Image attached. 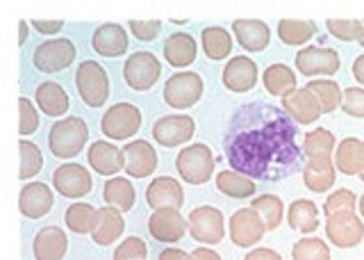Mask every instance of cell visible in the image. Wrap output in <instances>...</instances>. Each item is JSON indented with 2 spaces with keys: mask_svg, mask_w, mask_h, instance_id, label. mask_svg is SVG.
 Here are the masks:
<instances>
[{
  "mask_svg": "<svg viewBox=\"0 0 364 260\" xmlns=\"http://www.w3.org/2000/svg\"><path fill=\"white\" fill-rule=\"evenodd\" d=\"M337 180V167L333 157H312L307 160L303 169V183L307 189L316 192V194H323L330 187L335 185Z\"/></svg>",
  "mask_w": 364,
  "mask_h": 260,
  "instance_id": "obj_26",
  "label": "cell"
},
{
  "mask_svg": "<svg viewBox=\"0 0 364 260\" xmlns=\"http://www.w3.org/2000/svg\"><path fill=\"white\" fill-rule=\"evenodd\" d=\"M18 153H21V172L18 178L21 180H28L32 176H37L43 167V155L39 151V146L30 142V140H21L18 144Z\"/></svg>",
  "mask_w": 364,
  "mask_h": 260,
  "instance_id": "obj_40",
  "label": "cell"
},
{
  "mask_svg": "<svg viewBox=\"0 0 364 260\" xmlns=\"http://www.w3.org/2000/svg\"><path fill=\"white\" fill-rule=\"evenodd\" d=\"M228 233H230L232 244L242 246V249H250V246L259 244V240L264 237L267 224L253 206H248V208H242L232 214L230 224H228Z\"/></svg>",
  "mask_w": 364,
  "mask_h": 260,
  "instance_id": "obj_11",
  "label": "cell"
},
{
  "mask_svg": "<svg viewBox=\"0 0 364 260\" xmlns=\"http://www.w3.org/2000/svg\"><path fill=\"white\" fill-rule=\"evenodd\" d=\"M159 76H162V62L148 51L132 53L123 64V80L134 92H146L155 87Z\"/></svg>",
  "mask_w": 364,
  "mask_h": 260,
  "instance_id": "obj_8",
  "label": "cell"
},
{
  "mask_svg": "<svg viewBox=\"0 0 364 260\" xmlns=\"http://www.w3.org/2000/svg\"><path fill=\"white\" fill-rule=\"evenodd\" d=\"M146 203L153 210H164V208L180 210L182 203H185V189H182L178 178L159 176L146 187Z\"/></svg>",
  "mask_w": 364,
  "mask_h": 260,
  "instance_id": "obj_18",
  "label": "cell"
},
{
  "mask_svg": "<svg viewBox=\"0 0 364 260\" xmlns=\"http://www.w3.org/2000/svg\"><path fill=\"white\" fill-rule=\"evenodd\" d=\"M162 21H130L128 30L132 32V37H136L139 41H153L159 37L162 32Z\"/></svg>",
  "mask_w": 364,
  "mask_h": 260,
  "instance_id": "obj_47",
  "label": "cell"
},
{
  "mask_svg": "<svg viewBox=\"0 0 364 260\" xmlns=\"http://www.w3.org/2000/svg\"><path fill=\"white\" fill-rule=\"evenodd\" d=\"M66 251H68V235L60 226H43L34 235L32 254L37 260H64Z\"/></svg>",
  "mask_w": 364,
  "mask_h": 260,
  "instance_id": "obj_24",
  "label": "cell"
},
{
  "mask_svg": "<svg viewBox=\"0 0 364 260\" xmlns=\"http://www.w3.org/2000/svg\"><path fill=\"white\" fill-rule=\"evenodd\" d=\"M344 115L353 119H364V89L362 87H346L344 100H341Z\"/></svg>",
  "mask_w": 364,
  "mask_h": 260,
  "instance_id": "obj_46",
  "label": "cell"
},
{
  "mask_svg": "<svg viewBox=\"0 0 364 260\" xmlns=\"http://www.w3.org/2000/svg\"><path fill=\"white\" fill-rule=\"evenodd\" d=\"M157 260H193V256L187 254V251H182V249L168 246V249H164V251L157 256Z\"/></svg>",
  "mask_w": 364,
  "mask_h": 260,
  "instance_id": "obj_50",
  "label": "cell"
},
{
  "mask_svg": "<svg viewBox=\"0 0 364 260\" xmlns=\"http://www.w3.org/2000/svg\"><path fill=\"white\" fill-rule=\"evenodd\" d=\"M191 256H193V260H221V256L216 254L212 246H196L191 251Z\"/></svg>",
  "mask_w": 364,
  "mask_h": 260,
  "instance_id": "obj_51",
  "label": "cell"
},
{
  "mask_svg": "<svg viewBox=\"0 0 364 260\" xmlns=\"http://www.w3.org/2000/svg\"><path fill=\"white\" fill-rule=\"evenodd\" d=\"M335 167L344 176H362L364 172V142L358 137H346L337 144Z\"/></svg>",
  "mask_w": 364,
  "mask_h": 260,
  "instance_id": "obj_27",
  "label": "cell"
},
{
  "mask_svg": "<svg viewBox=\"0 0 364 260\" xmlns=\"http://www.w3.org/2000/svg\"><path fill=\"white\" fill-rule=\"evenodd\" d=\"M39 112L32 105L30 98H18V132L21 135H32L39 128Z\"/></svg>",
  "mask_w": 364,
  "mask_h": 260,
  "instance_id": "obj_45",
  "label": "cell"
},
{
  "mask_svg": "<svg viewBox=\"0 0 364 260\" xmlns=\"http://www.w3.org/2000/svg\"><path fill=\"white\" fill-rule=\"evenodd\" d=\"M87 160L91 172H96L100 176H117L119 172H125V153L119 146L109 144L107 140H98L89 146Z\"/></svg>",
  "mask_w": 364,
  "mask_h": 260,
  "instance_id": "obj_17",
  "label": "cell"
},
{
  "mask_svg": "<svg viewBox=\"0 0 364 260\" xmlns=\"http://www.w3.org/2000/svg\"><path fill=\"white\" fill-rule=\"evenodd\" d=\"M316 24L314 21H291V19H282L278 21V39L284 46H303V43L310 41L316 35Z\"/></svg>",
  "mask_w": 364,
  "mask_h": 260,
  "instance_id": "obj_36",
  "label": "cell"
},
{
  "mask_svg": "<svg viewBox=\"0 0 364 260\" xmlns=\"http://www.w3.org/2000/svg\"><path fill=\"white\" fill-rule=\"evenodd\" d=\"M77 48L71 39L60 37V39H46L39 43L32 53V64L34 69L41 73H60L68 69L75 62Z\"/></svg>",
  "mask_w": 364,
  "mask_h": 260,
  "instance_id": "obj_7",
  "label": "cell"
},
{
  "mask_svg": "<svg viewBox=\"0 0 364 260\" xmlns=\"http://www.w3.org/2000/svg\"><path fill=\"white\" fill-rule=\"evenodd\" d=\"M216 157L208 144H189L176 155V172L189 185H203L214 176Z\"/></svg>",
  "mask_w": 364,
  "mask_h": 260,
  "instance_id": "obj_3",
  "label": "cell"
},
{
  "mask_svg": "<svg viewBox=\"0 0 364 260\" xmlns=\"http://www.w3.org/2000/svg\"><path fill=\"white\" fill-rule=\"evenodd\" d=\"M232 35L244 51L262 53L271 41V28L259 19H237L232 21Z\"/></svg>",
  "mask_w": 364,
  "mask_h": 260,
  "instance_id": "obj_22",
  "label": "cell"
},
{
  "mask_svg": "<svg viewBox=\"0 0 364 260\" xmlns=\"http://www.w3.org/2000/svg\"><path fill=\"white\" fill-rule=\"evenodd\" d=\"M358 210H360V217L364 219V194H362L360 201H358Z\"/></svg>",
  "mask_w": 364,
  "mask_h": 260,
  "instance_id": "obj_54",
  "label": "cell"
},
{
  "mask_svg": "<svg viewBox=\"0 0 364 260\" xmlns=\"http://www.w3.org/2000/svg\"><path fill=\"white\" fill-rule=\"evenodd\" d=\"M259 80V71L257 64L246 58V55H237L230 62H225L223 73H221V83L225 89H230L235 94H246L250 89H255Z\"/></svg>",
  "mask_w": 364,
  "mask_h": 260,
  "instance_id": "obj_16",
  "label": "cell"
},
{
  "mask_svg": "<svg viewBox=\"0 0 364 260\" xmlns=\"http://www.w3.org/2000/svg\"><path fill=\"white\" fill-rule=\"evenodd\" d=\"M326 235L328 242L339 249H353L364 240V219L355 210L335 212L326 217Z\"/></svg>",
  "mask_w": 364,
  "mask_h": 260,
  "instance_id": "obj_9",
  "label": "cell"
},
{
  "mask_svg": "<svg viewBox=\"0 0 364 260\" xmlns=\"http://www.w3.org/2000/svg\"><path fill=\"white\" fill-rule=\"evenodd\" d=\"M189 235L200 244H221L225 237L223 212L214 206H198L189 212Z\"/></svg>",
  "mask_w": 364,
  "mask_h": 260,
  "instance_id": "obj_10",
  "label": "cell"
},
{
  "mask_svg": "<svg viewBox=\"0 0 364 260\" xmlns=\"http://www.w3.org/2000/svg\"><path fill=\"white\" fill-rule=\"evenodd\" d=\"M244 260H282L278 251H273L269 246H255L253 251H248Z\"/></svg>",
  "mask_w": 364,
  "mask_h": 260,
  "instance_id": "obj_49",
  "label": "cell"
},
{
  "mask_svg": "<svg viewBox=\"0 0 364 260\" xmlns=\"http://www.w3.org/2000/svg\"><path fill=\"white\" fill-rule=\"evenodd\" d=\"M262 85H264L267 94L284 98L299 89V78L287 64H271L262 73Z\"/></svg>",
  "mask_w": 364,
  "mask_h": 260,
  "instance_id": "obj_28",
  "label": "cell"
},
{
  "mask_svg": "<svg viewBox=\"0 0 364 260\" xmlns=\"http://www.w3.org/2000/svg\"><path fill=\"white\" fill-rule=\"evenodd\" d=\"M30 26L37 30V32H41V35H57L62 28H64V21H30Z\"/></svg>",
  "mask_w": 364,
  "mask_h": 260,
  "instance_id": "obj_48",
  "label": "cell"
},
{
  "mask_svg": "<svg viewBox=\"0 0 364 260\" xmlns=\"http://www.w3.org/2000/svg\"><path fill=\"white\" fill-rule=\"evenodd\" d=\"M287 222L294 231L310 235L318 229V208L310 199H296L287 208Z\"/></svg>",
  "mask_w": 364,
  "mask_h": 260,
  "instance_id": "obj_35",
  "label": "cell"
},
{
  "mask_svg": "<svg viewBox=\"0 0 364 260\" xmlns=\"http://www.w3.org/2000/svg\"><path fill=\"white\" fill-rule=\"evenodd\" d=\"M55 194L46 183H28L18 194L21 214L28 219H41L53 210Z\"/></svg>",
  "mask_w": 364,
  "mask_h": 260,
  "instance_id": "obj_23",
  "label": "cell"
},
{
  "mask_svg": "<svg viewBox=\"0 0 364 260\" xmlns=\"http://www.w3.org/2000/svg\"><path fill=\"white\" fill-rule=\"evenodd\" d=\"M250 206H253L259 212V217L264 219L267 231H276L284 219V203L276 194H259L253 199Z\"/></svg>",
  "mask_w": 364,
  "mask_h": 260,
  "instance_id": "obj_38",
  "label": "cell"
},
{
  "mask_svg": "<svg viewBox=\"0 0 364 260\" xmlns=\"http://www.w3.org/2000/svg\"><path fill=\"white\" fill-rule=\"evenodd\" d=\"M53 187L57 194L66 199H82L94 187V178H91V172H87L82 165L64 162L53 172Z\"/></svg>",
  "mask_w": 364,
  "mask_h": 260,
  "instance_id": "obj_12",
  "label": "cell"
},
{
  "mask_svg": "<svg viewBox=\"0 0 364 260\" xmlns=\"http://www.w3.org/2000/svg\"><path fill=\"white\" fill-rule=\"evenodd\" d=\"M28 21H18V46H23L28 39Z\"/></svg>",
  "mask_w": 364,
  "mask_h": 260,
  "instance_id": "obj_53",
  "label": "cell"
},
{
  "mask_svg": "<svg viewBox=\"0 0 364 260\" xmlns=\"http://www.w3.org/2000/svg\"><path fill=\"white\" fill-rule=\"evenodd\" d=\"M296 69L307 78L316 76H335L341 66L339 53L335 48H323V46H305L296 53Z\"/></svg>",
  "mask_w": 364,
  "mask_h": 260,
  "instance_id": "obj_13",
  "label": "cell"
},
{
  "mask_svg": "<svg viewBox=\"0 0 364 260\" xmlns=\"http://www.w3.org/2000/svg\"><path fill=\"white\" fill-rule=\"evenodd\" d=\"M125 153V172L130 178H146L157 169V153L151 142L132 140L123 146Z\"/></svg>",
  "mask_w": 364,
  "mask_h": 260,
  "instance_id": "obj_21",
  "label": "cell"
},
{
  "mask_svg": "<svg viewBox=\"0 0 364 260\" xmlns=\"http://www.w3.org/2000/svg\"><path fill=\"white\" fill-rule=\"evenodd\" d=\"M294 260H330V246L321 237H303L291 246Z\"/></svg>",
  "mask_w": 364,
  "mask_h": 260,
  "instance_id": "obj_41",
  "label": "cell"
},
{
  "mask_svg": "<svg viewBox=\"0 0 364 260\" xmlns=\"http://www.w3.org/2000/svg\"><path fill=\"white\" fill-rule=\"evenodd\" d=\"M205 83L203 76L196 71H180L173 73L164 85V103L173 110L193 108L203 98Z\"/></svg>",
  "mask_w": 364,
  "mask_h": 260,
  "instance_id": "obj_6",
  "label": "cell"
},
{
  "mask_svg": "<svg viewBox=\"0 0 364 260\" xmlns=\"http://www.w3.org/2000/svg\"><path fill=\"white\" fill-rule=\"evenodd\" d=\"M102 201L112 208H119L121 212H130L136 201V189L128 178L114 176L102 187Z\"/></svg>",
  "mask_w": 364,
  "mask_h": 260,
  "instance_id": "obj_31",
  "label": "cell"
},
{
  "mask_svg": "<svg viewBox=\"0 0 364 260\" xmlns=\"http://www.w3.org/2000/svg\"><path fill=\"white\" fill-rule=\"evenodd\" d=\"M34 98H37V105L46 117H64L68 108H71L66 89L60 83H41Z\"/></svg>",
  "mask_w": 364,
  "mask_h": 260,
  "instance_id": "obj_29",
  "label": "cell"
},
{
  "mask_svg": "<svg viewBox=\"0 0 364 260\" xmlns=\"http://www.w3.org/2000/svg\"><path fill=\"white\" fill-rule=\"evenodd\" d=\"M310 92L318 98V103L323 108V115L328 112H335L337 108H341V100H344V92L339 89V85L335 80H307L305 85Z\"/></svg>",
  "mask_w": 364,
  "mask_h": 260,
  "instance_id": "obj_39",
  "label": "cell"
},
{
  "mask_svg": "<svg viewBox=\"0 0 364 260\" xmlns=\"http://www.w3.org/2000/svg\"><path fill=\"white\" fill-rule=\"evenodd\" d=\"M362 24H364V21H362ZM358 43H360V46H362V48H364V30H362V39H360V41H358Z\"/></svg>",
  "mask_w": 364,
  "mask_h": 260,
  "instance_id": "obj_55",
  "label": "cell"
},
{
  "mask_svg": "<svg viewBox=\"0 0 364 260\" xmlns=\"http://www.w3.org/2000/svg\"><path fill=\"white\" fill-rule=\"evenodd\" d=\"M193 135H196V123L187 115H166L153 123V140L164 149L187 144Z\"/></svg>",
  "mask_w": 364,
  "mask_h": 260,
  "instance_id": "obj_14",
  "label": "cell"
},
{
  "mask_svg": "<svg viewBox=\"0 0 364 260\" xmlns=\"http://www.w3.org/2000/svg\"><path fill=\"white\" fill-rule=\"evenodd\" d=\"M141 128V110L132 103H117L100 117V132L107 140L128 142Z\"/></svg>",
  "mask_w": 364,
  "mask_h": 260,
  "instance_id": "obj_5",
  "label": "cell"
},
{
  "mask_svg": "<svg viewBox=\"0 0 364 260\" xmlns=\"http://www.w3.org/2000/svg\"><path fill=\"white\" fill-rule=\"evenodd\" d=\"M148 258V246L141 237L130 235L117 246L114 251V260H146Z\"/></svg>",
  "mask_w": 364,
  "mask_h": 260,
  "instance_id": "obj_44",
  "label": "cell"
},
{
  "mask_svg": "<svg viewBox=\"0 0 364 260\" xmlns=\"http://www.w3.org/2000/svg\"><path fill=\"white\" fill-rule=\"evenodd\" d=\"M98 214H100V208H94L91 203L77 201V203H73V206L66 208L64 224L71 233L87 235V233H94V229L98 226Z\"/></svg>",
  "mask_w": 364,
  "mask_h": 260,
  "instance_id": "obj_33",
  "label": "cell"
},
{
  "mask_svg": "<svg viewBox=\"0 0 364 260\" xmlns=\"http://www.w3.org/2000/svg\"><path fill=\"white\" fill-rule=\"evenodd\" d=\"M125 231V219H123V212L119 208H100V214H98V226L91 233L94 237V242L100 244V246H109L119 240Z\"/></svg>",
  "mask_w": 364,
  "mask_h": 260,
  "instance_id": "obj_30",
  "label": "cell"
},
{
  "mask_svg": "<svg viewBox=\"0 0 364 260\" xmlns=\"http://www.w3.org/2000/svg\"><path fill=\"white\" fill-rule=\"evenodd\" d=\"M128 30L119 24H102L91 35V48H94L100 58H121L128 53Z\"/></svg>",
  "mask_w": 364,
  "mask_h": 260,
  "instance_id": "obj_20",
  "label": "cell"
},
{
  "mask_svg": "<svg viewBox=\"0 0 364 260\" xmlns=\"http://www.w3.org/2000/svg\"><path fill=\"white\" fill-rule=\"evenodd\" d=\"M326 28L339 41H360L364 24L355 19H328Z\"/></svg>",
  "mask_w": 364,
  "mask_h": 260,
  "instance_id": "obj_42",
  "label": "cell"
},
{
  "mask_svg": "<svg viewBox=\"0 0 364 260\" xmlns=\"http://www.w3.org/2000/svg\"><path fill=\"white\" fill-rule=\"evenodd\" d=\"M282 110L287 112L296 123H301V126H310V123L318 121V117L323 115V108L318 103V98L307 87H299L289 96H284Z\"/></svg>",
  "mask_w": 364,
  "mask_h": 260,
  "instance_id": "obj_19",
  "label": "cell"
},
{
  "mask_svg": "<svg viewBox=\"0 0 364 260\" xmlns=\"http://www.w3.org/2000/svg\"><path fill=\"white\" fill-rule=\"evenodd\" d=\"M353 78L364 85V55H360V58H355V62H353Z\"/></svg>",
  "mask_w": 364,
  "mask_h": 260,
  "instance_id": "obj_52",
  "label": "cell"
},
{
  "mask_svg": "<svg viewBox=\"0 0 364 260\" xmlns=\"http://www.w3.org/2000/svg\"><path fill=\"white\" fill-rule=\"evenodd\" d=\"M75 87L87 108H102L109 98V76L98 62H80L75 69Z\"/></svg>",
  "mask_w": 364,
  "mask_h": 260,
  "instance_id": "obj_4",
  "label": "cell"
},
{
  "mask_svg": "<svg viewBox=\"0 0 364 260\" xmlns=\"http://www.w3.org/2000/svg\"><path fill=\"white\" fill-rule=\"evenodd\" d=\"M294 119L269 103H246L235 110L225 132V157L235 172L253 180H282L301 169Z\"/></svg>",
  "mask_w": 364,
  "mask_h": 260,
  "instance_id": "obj_1",
  "label": "cell"
},
{
  "mask_svg": "<svg viewBox=\"0 0 364 260\" xmlns=\"http://www.w3.org/2000/svg\"><path fill=\"white\" fill-rule=\"evenodd\" d=\"M360 178H362V183H364V172H362V176H360Z\"/></svg>",
  "mask_w": 364,
  "mask_h": 260,
  "instance_id": "obj_56",
  "label": "cell"
},
{
  "mask_svg": "<svg viewBox=\"0 0 364 260\" xmlns=\"http://www.w3.org/2000/svg\"><path fill=\"white\" fill-rule=\"evenodd\" d=\"M198 43L187 32H173L164 41V62H168L173 69H187L189 64L196 62Z\"/></svg>",
  "mask_w": 364,
  "mask_h": 260,
  "instance_id": "obj_25",
  "label": "cell"
},
{
  "mask_svg": "<svg viewBox=\"0 0 364 260\" xmlns=\"http://www.w3.org/2000/svg\"><path fill=\"white\" fill-rule=\"evenodd\" d=\"M189 231V222L182 217L180 210L164 208V210H153V214L148 217V233L153 240L162 244H176Z\"/></svg>",
  "mask_w": 364,
  "mask_h": 260,
  "instance_id": "obj_15",
  "label": "cell"
},
{
  "mask_svg": "<svg viewBox=\"0 0 364 260\" xmlns=\"http://www.w3.org/2000/svg\"><path fill=\"white\" fill-rule=\"evenodd\" d=\"M335 151H337V140L328 128H314L305 135L303 153L307 155V160H312V157H333Z\"/></svg>",
  "mask_w": 364,
  "mask_h": 260,
  "instance_id": "obj_37",
  "label": "cell"
},
{
  "mask_svg": "<svg viewBox=\"0 0 364 260\" xmlns=\"http://www.w3.org/2000/svg\"><path fill=\"white\" fill-rule=\"evenodd\" d=\"M216 189L228 199H250L255 197L257 187L250 176L239 174L235 169H228V172H219V176H216Z\"/></svg>",
  "mask_w": 364,
  "mask_h": 260,
  "instance_id": "obj_34",
  "label": "cell"
},
{
  "mask_svg": "<svg viewBox=\"0 0 364 260\" xmlns=\"http://www.w3.org/2000/svg\"><path fill=\"white\" fill-rule=\"evenodd\" d=\"M89 140V126L80 117H66L53 123L48 132V149L55 157L71 160L77 153H82Z\"/></svg>",
  "mask_w": 364,
  "mask_h": 260,
  "instance_id": "obj_2",
  "label": "cell"
},
{
  "mask_svg": "<svg viewBox=\"0 0 364 260\" xmlns=\"http://www.w3.org/2000/svg\"><path fill=\"white\" fill-rule=\"evenodd\" d=\"M358 197L353 189H335L333 194H330L323 203V212L326 217L328 214H335V212H344V210H355L358 208Z\"/></svg>",
  "mask_w": 364,
  "mask_h": 260,
  "instance_id": "obj_43",
  "label": "cell"
},
{
  "mask_svg": "<svg viewBox=\"0 0 364 260\" xmlns=\"http://www.w3.org/2000/svg\"><path fill=\"white\" fill-rule=\"evenodd\" d=\"M200 46H203V53L208 55L210 60L214 62H221L225 58H230L232 53V37L230 32L221 26H208L203 32H200Z\"/></svg>",
  "mask_w": 364,
  "mask_h": 260,
  "instance_id": "obj_32",
  "label": "cell"
}]
</instances>
